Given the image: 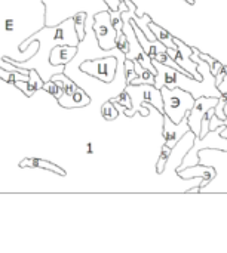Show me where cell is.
I'll return each mask as SVG.
<instances>
[{
	"label": "cell",
	"mask_w": 227,
	"mask_h": 253,
	"mask_svg": "<svg viewBox=\"0 0 227 253\" xmlns=\"http://www.w3.org/2000/svg\"><path fill=\"white\" fill-rule=\"evenodd\" d=\"M164 99V114H167L172 122L180 123L195 105V95L183 87H161Z\"/></svg>",
	"instance_id": "obj_1"
},
{
	"label": "cell",
	"mask_w": 227,
	"mask_h": 253,
	"mask_svg": "<svg viewBox=\"0 0 227 253\" xmlns=\"http://www.w3.org/2000/svg\"><path fill=\"white\" fill-rule=\"evenodd\" d=\"M126 90H132L137 93V98H132V107L125 110V116L132 117L135 113H141V116H149V110L146 105H153L164 116V99L162 92L155 84H126ZM132 96V95H131Z\"/></svg>",
	"instance_id": "obj_2"
},
{
	"label": "cell",
	"mask_w": 227,
	"mask_h": 253,
	"mask_svg": "<svg viewBox=\"0 0 227 253\" xmlns=\"http://www.w3.org/2000/svg\"><path fill=\"white\" fill-rule=\"evenodd\" d=\"M223 126H219L217 129L214 130H210L205 136L199 138L196 136L193 139V145L187 150V154L184 156L183 159V163L177 168L175 172L178 170H183L186 168H190V166H196L199 165V151L202 150H207V148H214V150H220V151H227V139L222 136V130H223Z\"/></svg>",
	"instance_id": "obj_3"
},
{
	"label": "cell",
	"mask_w": 227,
	"mask_h": 253,
	"mask_svg": "<svg viewBox=\"0 0 227 253\" xmlns=\"http://www.w3.org/2000/svg\"><path fill=\"white\" fill-rule=\"evenodd\" d=\"M98 44L103 50H113L116 47L117 40V30L112 24V13L110 10L98 12L94 16V25H92Z\"/></svg>",
	"instance_id": "obj_4"
},
{
	"label": "cell",
	"mask_w": 227,
	"mask_h": 253,
	"mask_svg": "<svg viewBox=\"0 0 227 253\" xmlns=\"http://www.w3.org/2000/svg\"><path fill=\"white\" fill-rule=\"evenodd\" d=\"M80 71L104 82L112 83L114 80L116 71H117V58L114 56H106V58H97V59H88L80 64Z\"/></svg>",
	"instance_id": "obj_5"
},
{
	"label": "cell",
	"mask_w": 227,
	"mask_h": 253,
	"mask_svg": "<svg viewBox=\"0 0 227 253\" xmlns=\"http://www.w3.org/2000/svg\"><path fill=\"white\" fill-rule=\"evenodd\" d=\"M219 98H220V96H211V95H210V96L201 95V96L196 98L195 105H193V108L190 110V113H189V116H187L190 129H192V132H193L196 136L201 135L202 120H204L205 114L208 113L210 108H216V107H217Z\"/></svg>",
	"instance_id": "obj_6"
},
{
	"label": "cell",
	"mask_w": 227,
	"mask_h": 253,
	"mask_svg": "<svg viewBox=\"0 0 227 253\" xmlns=\"http://www.w3.org/2000/svg\"><path fill=\"white\" fill-rule=\"evenodd\" d=\"M162 117H164V127H162L164 142L167 145H170L171 148H174L181 141V138L192 130L190 125H189V120H187V116L180 123L172 122L167 114H164Z\"/></svg>",
	"instance_id": "obj_7"
},
{
	"label": "cell",
	"mask_w": 227,
	"mask_h": 253,
	"mask_svg": "<svg viewBox=\"0 0 227 253\" xmlns=\"http://www.w3.org/2000/svg\"><path fill=\"white\" fill-rule=\"evenodd\" d=\"M174 42L177 43V55H175V62L183 67L195 80H199L202 82L204 80V76L198 71V64L192 59V53H193V47L192 46H187L184 42H181L180 39H177L174 36Z\"/></svg>",
	"instance_id": "obj_8"
},
{
	"label": "cell",
	"mask_w": 227,
	"mask_h": 253,
	"mask_svg": "<svg viewBox=\"0 0 227 253\" xmlns=\"http://www.w3.org/2000/svg\"><path fill=\"white\" fill-rule=\"evenodd\" d=\"M177 175L181 179H198V178H201L202 179V184L199 187H201V191H202L216 178L217 172H216V169L213 166L196 165V166H190V168H186L183 170H178Z\"/></svg>",
	"instance_id": "obj_9"
},
{
	"label": "cell",
	"mask_w": 227,
	"mask_h": 253,
	"mask_svg": "<svg viewBox=\"0 0 227 253\" xmlns=\"http://www.w3.org/2000/svg\"><path fill=\"white\" fill-rule=\"evenodd\" d=\"M77 46L76 44H57L55 47H52L51 53H49V64L54 67L58 65H67L77 53Z\"/></svg>",
	"instance_id": "obj_10"
},
{
	"label": "cell",
	"mask_w": 227,
	"mask_h": 253,
	"mask_svg": "<svg viewBox=\"0 0 227 253\" xmlns=\"http://www.w3.org/2000/svg\"><path fill=\"white\" fill-rule=\"evenodd\" d=\"M61 98L62 99H58V104L62 108H68V110H71V108H82V107H86L91 102V96L82 87H79V86H77V89H76V92L73 95H70V96L62 95Z\"/></svg>",
	"instance_id": "obj_11"
},
{
	"label": "cell",
	"mask_w": 227,
	"mask_h": 253,
	"mask_svg": "<svg viewBox=\"0 0 227 253\" xmlns=\"http://www.w3.org/2000/svg\"><path fill=\"white\" fill-rule=\"evenodd\" d=\"M19 168L25 169V168H31V169H45V170H51L54 173H58L61 176H65V170L59 166H57L55 163L45 160V159H36V157H28L19 162Z\"/></svg>",
	"instance_id": "obj_12"
},
{
	"label": "cell",
	"mask_w": 227,
	"mask_h": 253,
	"mask_svg": "<svg viewBox=\"0 0 227 253\" xmlns=\"http://www.w3.org/2000/svg\"><path fill=\"white\" fill-rule=\"evenodd\" d=\"M28 74H30V80H28V82H27V80H16V82L13 83V86L18 87L19 90H22L24 95L30 98V96L34 95V92H36L37 89H43L45 82L40 79V76L37 74L36 70H30Z\"/></svg>",
	"instance_id": "obj_13"
},
{
	"label": "cell",
	"mask_w": 227,
	"mask_h": 253,
	"mask_svg": "<svg viewBox=\"0 0 227 253\" xmlns=\"http://www.w3.org/2000/svg\"><path fill=\"white\" fill-rule=\"evenodd\" d=\"M149 28L153 31V34L156 36V39L161 42V43H164L167 47H171V49H178L177 47V43L174 42V36L170 33V31H167L165 28H162L161 25H158L153 19L149 22Z\"/></svg>",
	"instance_id": "obj_14"
},
{
	"label": "cell",
	"mask_w": 227,
	"mask_h": 253,
	"mask_svg": "<svg viewBox=\"0 0 227 253\" xmlns=\"http://www.w3.org/2000/svg\"><path fill=\"white\" fill-rule=\"evenodd\" d=\"M43 89H45L46 92H49L55 99H59V98L64 95V82H62L61 79L52 76L51 80L45 82Z\"/></svg>",
	"instance_id": "obj_15"
},
{
	"label": "cell",
	"mask_w": 227,
	"mask_h": 253,
	"mask_svg": "<svg viewBox=\"0 0 227 253\" xmlns=\"http://www.w3.org/2000/svg\"><path fill=\"white\" fill-rule=\"evenodd\" d=\"M150 59H156V61H159V62H162V64H165V65H168V67H172V68H175V70H178V71H181V73L189 74L183 67H180V65L175 62V59H174L168 52H158V53H153V55H150Z\"/></svg>",
	"instance_id": "obj_16"
},
{
	"label": "cell",
	"mask_w": 227,
	"mask_h": 253,
	"mask_svg": "<svg viewBox=\"0 0 227 253\" xmlns=\"http://www.w3.org/2000/svg\"><path fill=\"white\" fill-rule=\"evenodd\" d=\"M101 116H103V119L106 122H113V120L117 119L119 110L116 108V105H114L113 101H107V102L103 104V107H101Z\"/></svg>",
	"instance_id": "obj_17"
},
{
	"label": "cell",
	"mask_w": 227,
	"mask_h": 253,
	"mask_svg": "<svg viewBox=\"0 0 227 253\" xmlns=\"http://www.w3.org/2000/svg\"><path fill=\"white\" fill-rule=\"evenodd\" d=\"M171 153H172V148H171L170 145L164 144V147H162V150H161V154H159V159H158V163H156V172H158L159 175L164 173L165 166H167V162H168V159L171 157Z\"/></svg>",
	"instance_id": "obj_18"
},
{
	"label": "cell",
	"mask_w": 227,
	"mask_h": 253,
	"mask_svg": "<svg viewBox=\"0 0 227 253\" xmlns=\"http://www.w3.org/2000/svg\"><path fill=\"white\" fill-rule=\"evenodd\" d=\"M74 30L77 33V37L79 40H85V36H86V31H85V21H86V13L85 12H77L74 16Z\"/></svg>",
	"instance_id": "obj_19"
},
{
	"label": "cell",
	"mask_w": 227,
	"mask_h": 253,
	"mask_svg": "<svg viewBox=\"0 0 227 253\" xmlns=\"http://www.w3.org/2000/svg\"><path fill=\"white\" fill-rule=\"evenodd\" d=\"M199 58L208 62V65H210V68H211V74H213V76H217V74L222 71L223 64H222L220 61H217L216 58H213L211 55H207V53H204V52H201V50H199Z\"/></svg>",
	"instance_id": "obj_20"
},
{
	"label": "cell",
	"mask_w": 227,
	"mask_h": 253,
	"mask_svg": "<svg viewBox=\"0 0 227 253\" xmlns=\"http://www.w3.org/2000/svg\"><path fill=\"white\" fill-rule=\"evenodd\" d=\"M27 76L28 74H25V73H10V71H6V70H3L1 67H0V79L1 80H4V82H7V83H15L16 80H27Z\"/></svg>",
	"instance_id": "obj_21"
},
{
	"label": "cell",
	"mask_w": 227,
	"mask_h": 253,
	"mask_svg": "<svg viewBox=\"0 0 227 253\" xmlns=\"http://www.w3.org/2000/svg\"><path fill=\"white\" fill-rule=\"evenodd\" d=\"M114 104H119V105H122L125 110H129L131 107H132V98H131V93L125 89L122 93H119L117 96H114L113 99H112Z\"/></svg>",
	"instance_id": "obj_22"
},
{
	"label": "cell",
	"mask_w": 227,
	"mask_h": 253,
	"mask_svg": "<svg viewBox=\"0 0 227 253\" xmlns=\"http://www.w3.org/2000/svg\"><path fill=\"white\" fill-rule=\"evenodd\" d=\"M57 76H58V79H61V80L64 82V95H65V96H70V95H73V93L76 92V89H77V84H76L73 80L67 79V77L64 76V73L55 74V77H57Z\"/></svg>",
	"instance_id": "obj_23"
},
{
	"label": "cell",
	"mask_w": 227,
	"mask_h": 253,
	"mask_svg": "<svg viewBox=\"0 0 227 253\" xmlns=\"http://www.w3.org/2000/svg\"><path fill=\"white\" fill-rule=\"evenodd\" d=\"M116 49H117L119 52H122L123 55H128V52H129V42H128V39H126V36H125L123 31L117 34Z\"/></svg>",
	"instance_id": "obj_24"
},
{
	"label": "cell",
	"mask_w": 227,
	"mask_h": 253,
	"mask_svg": "<svg viewBox=\"0 0 227 253\" xmlns=\"http://www.w3.org/2000/svg\"><path fill=\"white\" fill-rule=\"evenodd\" d=\"M227 74V65H223V68H222V71L216 76V86L219 87L220 84H222V82L225 80V77H226Z\"/></svg>",
	"instance_id": "obj_25"
},
{
	"label": "cell",
	"mask_w": 227,
	"mask_h": 253,
	"mask_svg": "<svg viewBox=\"0 0 227 253\" xmlns=\"http://www.w3.org/2000/svg\"><path fill=\"white\" fill-rule=\"evenodd\" d=\"M104 1H106L109 10H112V12H116L120 6V0H104Z\"/></svg>",
	"instance_id": "obj_26"
},
{
	"label": "cell",
	"mask_w": 227,
	"mask_h": 253,
	"mask_svg": "<svg viewBox=\"0 0 227 253\" xmlns=\"http://www.w3.org/2000/svg\"><path fill=\"white\" fill-rule=\"evenodd\" d=\"M219 90H220L222 93H227V74L226 77H225V80L222 82V84L219 86Z\"/></svg>",
	"instance_id": "obj_27"
},
{
	"label": "cell",
	"mask_w": 227,
	"mask_h": 253,
	"mask_svg": "<svg viewBox=\"0 0 227 253\" xmlns=\"http://www.w3.org/2000/svg\"><path fill=\"white\" fill-rule=\"evenodd\" d=\"M222 136L227 139V126H223V130H222Z\"/></svg>",
	"instance_id": "obj_28"
},
{
	"label": "cell",
	"mask_w": 227,
	"mask_h": 253,
	"mask_svg": "<svg viewBox=\"0 0 227 253\" xmlns=\"http://www.w3.org/2000/svg\"><path fill=\"white\" fill-rule=\"evenodd\" d=\"M186 3H189V4H195L196 3V0H184Z\"/></svg>",
	"instance_id": "obj_29"
},
{
	"label": "cell",
	"mask_w": 227,
	"mask_h": 253,
	"mask_svg": "<svg viewBox=\"0 0 227 253\" xmlns=\"http://www.w3.org/2000/svg\"><path fill=\"white\" fill-rule=\"evenodd\" d=\"M223 125H225V126H227V117H226V120H223Z\"/></svg>",
	"instance_id": "obj_30"
}]
</instances>
